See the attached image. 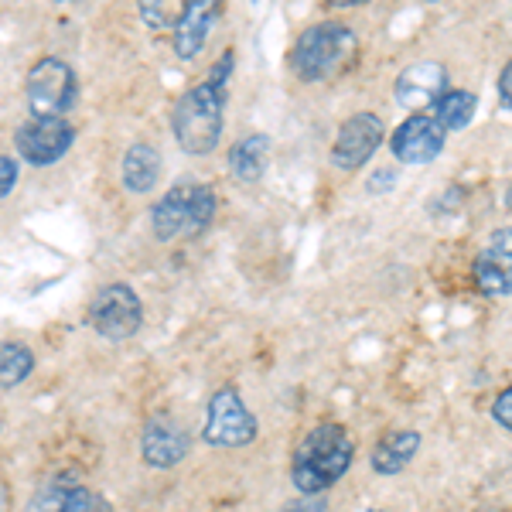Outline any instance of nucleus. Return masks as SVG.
Returning <instances> with one entry per match:
<instances>
[{"label":"nucleus","mask_w":512,"mask_h":512,"mask_svg":"<svg viewBox=\"0 0 512 512\" xmlns=\"http://www.w3.org/2000/svg\"><path fill=\"white\" fill-rule=\"evenodd\" d=\"M24 99L35 117H62L76 103V72L69 62L45 55L24 79Z\"/></svg>","instance_id":"nucleus-4"},{"label":"nucleus","mask_w":512,"mask_h":512,"mask_svg":"<svg viewBox=\"0 0 512 512\" xmlns=\"http://www.w3.org/2000/svg\"><path fill=\"white\" fill-rule=\"evenodd\" d=\"M492 420H495V424L506 427V431H512V386H506V390L495 396V403H492Z\"/></svg>","instance_id":"nucleus-23"},{"label":"nucleus","mask_w":512,"mask_h":512,"mask_svg":"<svg viewBox=\"0 0 512 512\" xmlns=\"http://www.w3.org/2000/svg\"><path fill=\"white\" fill-rule=\"evenodd\" d=\"M355 45L359 41H355V31L349 24H338V21L315 24V28H308L297 38L291 65L304 82L332 79L352 62Z\"/></svg>","instance_id":"nucleus-3"},{"label":"nucleus","mask_w":512,"mask_h":512,"mask_svg":"<svg viewBox=\"0 0 512 512\" xmlns=\"http://www.w3.org/2000/svg\"><path fill=\"white\" fill-rule=\"evenodd\" d=\"M192 192H195L192 181H181V185H175L168 195L161 198L158 205H154L151 229H154V236H158L161 243H168V239H175V236H185V222H188V205H192Z\"/></svg>","instance_id":"nucleus-14"},{"label":"nucleus","mask_w":512,"mask_h":512,"mask_svg":"<svg viewBox=\"0 0 512 512\" xmlns=\"http://www.w3.org/2000/svg\"><path fill=\"white\" fill-rule=\"evenodd\" d=\"M0 512H7V499H4V489H0Z\"/></svg>","instance_id":"nucleus-29"},{"label":"nucleus","mask_w":512,"mask_h":512,"mask_svg":"<svg viewBox=\"0 0 512 512\" xmlns=\"http://www.w3.org/2000/svg\"><path fill=\"white\" fill-rule=\"evenodd\" d=\"M35 369V352L21 342H4L0 345V390H14Z\"/></svg>","instance_id":"nucleus-20"},{"label":"nucleus","mask_w":512,"mask_h":512,"mask_svg":"<svg viewBox=\"0 0 512 512\" xmlns=\"http://www.w3.org/2000/svg\"><path fill=\"white\" fill-rule=\"evenodd\" d=\"M475 93H465V89H448L441 99L434 103L431 117L437 120V127L448 134V130H465L475 117Z\"/></svg>","instance_id":"nucleus-19"},{"label":"nucleus","mask_w":512,"mask_h":512,"mask_svg":"<svg viewBox=\"0 0 512 512\" xmlns=\"http://www.w3.org/2000/svg\"><path fill=\"white\" fill-rule=\"evenodd\" d=\"M284 512H325V499H315V495H301L294 506H287Z\"/></svg>","instance_id":"nucleus-25"},{"label":"nucleus","mask_w":512,"mask_h":512,"mask_svg":"<svg viewBox=\"0 0 512 512\" xmlns=\"http://www.w3.org/2000/svg\"><path fill=\"white\" fill-rule=\"evenodd\" d=\"M222 110H226V86L216 82H198L178 99L175 113H171V130L185 154H209L216 151L222 137Z\"/></svg>","instance_id":"nucleus-2"},{"label":"nucleus","mask_w":512,"mask_h":512,"mask_svg":"<svg viewBox=\"0 0 512 512\" xmlns=\"http://www.w3.org/2000/svg\"><path fill=\"white\" fill-rule=\"evenodd\" d=\"M506 205H509V212H512V185L506 188Z\"/></svg>","instance_id":"nucleus-28"},{"label":"nucleus","mask_w":512,"mask_h":512,"mask_svg":"<svg viewBox=\"0 0 512 512\" xmlns=\"http://www.w3.org/2000/svg\"><path fill=\"white\" fill-rule=\"evenodd\" d=\"M475 284L489 297L512 294V229H495L475 256Z\"/></svg>","instance_id":"nucleus-11"},{"label":"nucleus","mask_w":512,"mask_h":512,"mask_svg":"<svg viewBox=\"0 0 512 512\" xmlns=\"http://www.w3.org/2000/svg\"><path fill=\"white\" fill-rule=\"evenodd\" d=\"M270 164V137L267 134H246L239 137L233 147H229V175L243 185H253V181L263 178Z\"/></svg>","instance_id":"nucleus-15"},{"label":"nucleus","mask_w":512,"mask_h":512,"mask_svg":"<svg viewBox=\"0 0 512 512\" xmlns=\"http://www.w3.org/2000/svg\"><path fill=\"white\" fill-rule=\"evenodd\" d=\"M14 185H18V164L7 158V154H0V198L11 195Z\"/></svg>","instance_id":"nucleus-24"},{"label":"nucleus","mask_w":512,"mask_h":512,"mask_svg":"<svg viewBox=\"0 0 512 512\" xmlns=\"http://www.w3.org/2000/svg\"><path fill=\"white\" fill-rule=\"evenodd\" d=\"M222 18V7L216 0H192L185 4V14L175 24V55L178 59H195L209 41V31Z\"/></svg>","instance_id":"nucleus-13"},{"label":"nucleus","mask_w":512,"mask_h":512,"mask_svg":"<svg viewBox=\"0 0 512 512\" xmlns=\"http://www.w3.org/2000/svg\"><path fill=\"white\" fill-rule=\"evenodd\" d=\"M396 181V171H386V175H376L373 181H369V192H379V188H390Z\"/></svg>","instance_id":"nucleus-27"},{"label":"nucleus","mask_w":512,"mask_h":512,"mask_svg":"<svg viewBox=\"0 0 512 512\" xmlns=\"http://www.w3.org/2000/svg\"><path fill=\"white\" fill-rule=\"evenodd\" d=\"M212 216H216V192L209 185H195L192 205H188V222H185V236H198L202 229H209Z\"/></svg>","instance_id":"nucleus-21"},{"label":"nucleus","mask_w":512,"mask_h":512,"mask_svg":"<svg viewBox=\"0 0 512 512\" xmlns=\"http://www.w3.org/2000/svg\"><path fill=\"white\" fill-rule=\"evenodd\" d=\"M140 21L151 31H175V24L185 14V4H161V0H147V4L137 7Z\"/></svg>","instance_id":"nucleus-22"},{"label":"nucleus","mask_w":512,"mask_h":512,"mask_svg":"<svg viewBox=\"0 0 512 512\" xmlns=\"http://www.w3.org/2000/svg\"><path fill=\"white\" fill-rule=\"evenodd\" d=\"M417 451H420V434L417 431L386 434L373 451V472L376 475H400Z\"/></svg>","instance_id":"nucleus-17"},{"label":"nucleus","mask_w":512,"mask_h":512,"mask_svg":"<svg viewBox=\"0 0 512 512\" xmlns=\"http://www.w3.org/2000/svg\"><path fill=\"white\" fill-rule=\"evenodd\" d=\"M202 437L212 448H246L256 441V417L243 403V396L236 393V386H222L212 393Z\"/></svg>","instance_id":"nucleus-5"},{"label":"nucleus","mask_w":512,"mask_h":512,"mask_svg":"<svg viewBox=\"0 0 512 512\" xmlns=\"http://www.w3.org/2000/svg\"><path fill=\"white\" fill-rule=\"evenodd\" d=\"M192 451V437L171 417H151L140 434V454L151 468H175Z\"/></svg>","instance_id":"nucleus-12"},{"label":"nucleus","mask_w":512,"mask_h":512,"mask_svg":"<svg viewBox=\"0 0 512 512\" xmlns=\"http://www.w3.org/2000/svg\"><path fill=\"white\" fill-rule=\"evenodd\" d=\"M355 444L342 424H318L304 434L294 454V489L301 495H321L349 472Z\"/></svg>","instance_id":"nucleus-1"},{"label":"nucleus","mask_w":512,"mask_h":512,"mask_svg":"<svg viewBox=\"0 0 512 512\" xmlns=\"http://www.w3.org/2000/svg\"><path fill=\"white\" fill-rule=\"evenodd\" d=\"M499 93H502V103L512 110V59L506 62V69H502V76H499Z\"/></svg>","instance_id":"nucleus-26"},{"label":"nucleus","mask_w":512,"mask_h":512,"mask_svg":"<svg viewBox=\"0 0 512 512\" xmlns=\"http://www.w3.org/2000/svg\"><path fill=\"white\" fill-rule=\"evenodd\" d=\"M35 512H113L93 489H48L35 499Z\"/></svg>","instance_id":"nucleus-18"},{"label":"nucleus","mask_w":512,"mask_h":512,"mask_svg":"<svg viewBox=\"0 0 512 512\" xmlns=\"http://www.w3.org/2000/svg\"><path fill=\"white\" fill-rule=\"evenodd\" d=\"M72 123L65 117H31L24 127L18 130L14 144H18V154L35 168H45V164H55L65 151L72 147Z\"/></svg>","instance_id":"nucleus-7"},{"label":"nucleus","mask_w":512,"mask_h":512,"mask_svg":"<svg viewBox=\"0 0 512 512\" xmlns=\"http://www.w3.org/2000/svg\"><path fill=\"white\" fill-rule=\"evenodd\" d=\"M390 151L396 154V161H403V164H431L437 154L444 151V130L437 127L434 117L417 113V117L403 120L400 127H396Z\"/></svg>","instance_id":"nucleus-10"},{"label":"nucleus","mask_w":512,"mask_h":512,"mask_svg":"<svg viewBox=\"0 0 512 512\" xmlns=\"http://www.w3.org/2000/svg\"><path fill=\"white\" fill-rule=\"evenodd\" d=\"M383 137H386V127L376 113H369V110L355 113V117H349L342 127H338V137H335V147H332L335 168H342V171L362 168V164L379 151Z\"/></svg>","instance_id":"nucleus-8"},{"label":"nucleus","mask_w":512,"mask_h":512,"mask_svg":"<svg viewBox=\"0 0 512 512\" xmlns=\"http://www.w3.org/2000/svg\"><path fill=\"white\" fill-rule=\"evenodd\" d=\"M120 175H123V185H127V192H134V195L151 192V188L158 185V178H161V154H158V147L144 144V140L134 144L127 154H123Z\"/></svg>","instance_id":"nucleus-16"},{"label":"nucleus","mask_w":512,"mask_h":512,"mask_svg":"<svg viewBox=\"0 0 512 512\" xmlns=\"http://www.w3.org/2000/svg\"><path fill=\"white\" fill-rule=\"evenodd\" d=\"M444 93H448V69L434 59L407 65L400 72V79H396V103L414 113V117L424 113L427 106H434Z\"/></svg>","instance_id":"nucleus-9"},{"label":"nucleus","mask_w":512,"mask_h":512,"mask_svg":"<svg viewBox=\"0 0 512 512\" xmlns=\"http://www.w3.org/2000/svg\"><path fill=\"white\" fill-rule=\"evenodd\" d=\"M140 321H144V308H140V297L127 284L103 287L89 304V325L103 338H113V342L137 335Z\"/></svg>","instance_id":"nucleus-6"}]
</instances>
